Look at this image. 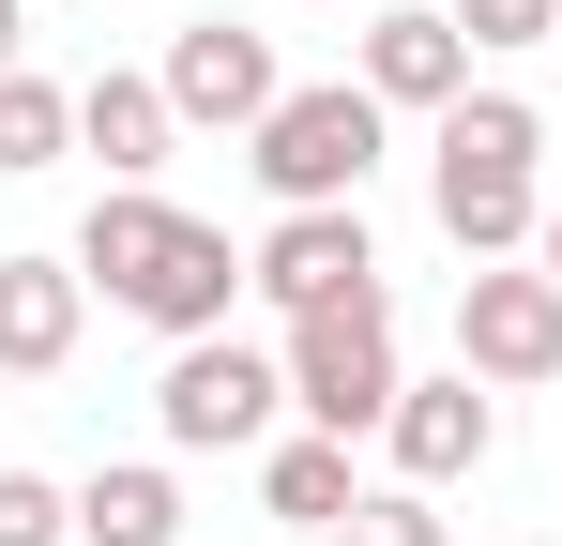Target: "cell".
Returning a JSON list of instances; mask_svg holds the SVG:
<instances>
[{
  "label": "cell",
  "instance_id": "cell-1",
  "mask_svg": "<svg viewBox=\"0 0 562 546\" xmlns=\"http://www.w3.org/2000/svg\"><path fill=\"white\" fill-rule=\"evenodd\" d=\"M426 213H441L457 259H517L548 228V122L517 91H457L441 137H426Z\"/></svg>",
  "mask_w": 562,
  "mask_h": 546
},
{
  "label": "cell",
  "instance_id": "cell-2",
  "mask_svg": "<svg viewBox=\"0 0 562 546\" xmlns=\"http://www.w3.org/2000/svg\"><path fill=\"white\" fill-rule=\"evenodd\" d=\"M380 106L366 77H319V91H289L274 122L244 137V168H259V197L274 213H366V182H380Z\"/></svg>",
  "mask_w": 562,
  "mask_h": 546
},
{
  "label": "cell",
  "instance_id": "cell-3",
  "mask_svg": "<svg viewBox=\"0 0 562 546\" xmlns=\"http://www.w3.org/2000/svg\"><path fill=\"white\" fill-rule=\"evenodd\" d=\"M289 410L319 425V441H380L395 425V395H411V364H395V304H319V319H289Z\"/></svg>",
  "mask_w": 562,
  "mask_h": 546
},
{
  "label": "cell",
  "instance_id": "cell-4",
  "mask_svg": "<svg viewBox=\"0 0 562 546\" xmlns=\"http://www.w3.org/2000/svg\"><path fill=\"white\" fill-rule=\"evenodd\" d=\"M289 410V364L244 350V334H183L168 350V379H153V425H168V455H259Z\"/></svg>",
  "mask_w": 562,
  "mask_h": 546
},
{
  "label": "cell",
  "instance_id": "cell-5",
  "mask_svg": "<svg viewBox=\"0 0 562 546\" xmlns=\"http://www.w3.org/2000/svg\"><path fill=\"white\" fill-rule=\"evenodd\" d=\"M457 364H471V379H502V395L562 379V273L471 259V273H457Z\"/></svg>",
  "mask_w": 562,
  "mask_h": 546
},
{
  "label": "cell",
  "instance_id": "cell-6",
  "mask_svg": "<svg viewBox=\"0 0 562 546\" xmlns=\"http://www.w3.org/2000/svg\"><path fill=\"white\" fill-rule=\"evenodd\" d=\"M168 106H183V137H259V122L289 106L274 31H244V15H183V31H168Z\"/></svg>",
  "mask_w": 562,
  "mask_h": 546
},
{
  "label": "cell",
  "instance_id": "cell-7",
  "mask_svg": "<svg viewBox=\"0 0 562 546\" xmlns=\"http://www.w3.org/2000/svg\"><path fill=\"white\" fill-rule=\"evenodd\" d=\"M244 288H274V319L366 304V288H380V243H366V213H274V228L244 243Z\"/></svg>",
  "mask_w": 562,
  "mask_h": 546
},
{
  "label": "cell",
  "instance_id": "cell-8",
  "mask_svg": "<svg viewBox=\"0 0 562 546\" xmlns=\"http://www.w3.org/2000/svg\"><path fill=\"white\" fill-rule=\"evenodd\" d=\"M380 455H395V486H426V501H441V486H457V470H486V455H502V410H486V379H411V395H395V425H380Z\"/></svg>",
  "mask_w": 562,
  "mask_h": 546
},
{
  "label": "cell",
  "instance_id": "cell-9",
  "mask_svg": "<svg viewBox=\"0 0 562 546\" xmlns=\"http://www.w3.org/2000/svg\"><path fill=\"white\" fill-rule=\"evenodd\" d=\"M168 259H183V213H168L153 182H106V197H92V228H77V273H92L122 319H137V304L168 288Z\"/></svg>",
  "mask_w": 562,
  "mask_h": 546
},
{
  "label": "cell",
  "instance_id": "cell-10",
  "mask_svg": "<svg viewBox=\"0 0 562 546\" xmlns=\"http://www.w3.org/2000/svg\"><path fill=\"white\" fill-rule=\"evenodd\" d=\"M92 319V273L77 259H0V379H61Z\"/></svg>",
  "mask_w": 562,
  "mask_h": 546
},
{
  "label": "cell",
  "instance_id": "cell-11",
  "mask_svg": "<svg viewBox=\"0 0 562 546\" xmlns=\"http://www.w3.org/2000/svg\"><path fill=\"white\" fill-rule=\"evenodd\" d=\"M366 91L441 122V106L471 91V31H457V15H366Z\"/></svg>",
  "mask_w": 562,
  "mask_h": 546
},
{
  "label": "cell",
  "instance_id": "cell-12",
  "mask_svg": "<svg viewBox=\"0 0 562 546\" xmlns=\"http://www.w3.org/2000/svg\"><path fill=\"white\" fill-rule=\"evenodd\" d=\"M168 137H183L168 77H92V91H77V152H106V182H153Z\"/></svg>",
  "mask_w": 562,
  "mask_h": 546
},
{
  "label": "cell",
  "instance_id": "cell-13",
  "mask_svg": "<svg viewBox=\"0 0 562 546\" xmlns=\"http://www.w3.org/2000/svg\"><path fill=\"white\" fill-rule=\"evenodd\" d=\"M77 546H183V486L153 470V455H122L77 486Z\"/></svg>",
  "mask_w": 562,
  "mask_h": 546
},
{
  "label": "cell",
  "instance_id": "cell-14",
  "mask_svg": "<svg viewBox=\"0 0 562 546\" xmlns=\"http://www.w3.org/2000/svg\"><path fill=\"white\" fill-rule=\"evenodd\" d=\"M259 501H274L289 532H335V516L366 501V486H350V441H319V425H304V441H259Z\"/></svg>",
  "mask_w": 562,
  "mask_h": 546
},
{
  "label": "cell",
  "instance_id": "cell-15",
  "mask_svg": "<svg viewBox=\"0 0 562 546\" xmlns=\"http://www.w3.org/2000/svg\"><path fill=\"white\" fill-rule=\"evenodd\" d=\"M77 152V91H46L31 61L0 77V168H61Z\"/></svg>",
  "mask_w": 562,
  "mask_h": 546
},
{
  "label": "cell",
  "instance_id": "cell-16",
  "mask_svg": "<svg viewBox=\"0 0 562 546\" xmlns=\"http://www.w3.org/2000/svg\"><path fill=\"white\" fill-rule=\"evenodd\" d=\"M335 546H457V532H441V501H426V486H366V501L335 516Z\"/></svg>",
  "mask_w": 562,
  "mask_h": 546
},
{
  "label": "cell",
  "instance_id": "cell-17",
  "mask_svg": "<svg viewBox=\"0 0 562 546\" xmlns=\"http://www.w3.org/2000/svg\"><path fill=\"white\" fill-rule=\"evenodd\" d=\"M0 546H77V486H46V470H0Z\"/></svg>",
  "mask_w": 562,
  "mask_h": 546
},
{
  "label": "cell",
  "instance_id": "cell-18",
  "mask_svg": "<svg viewBox=\"0 0 562 546\" xmlns=\"http://www.w3.org/2000/svg\"><path fill=\"white\" fill-rule=\"evenodd\" d=\"M441 15L471 31V61L486 46H562V0H441Z\"/></svg>",
  "mask_w": 562,
  "mask_h": 546
},
{
  "label": "cell",
  "instance_id": "cell-19",
  "mask_svg": "<svg viewBox=\"0 0 562 546\" xmlns=\"http://www.w3.org/2000/svg\"><path fill=\"white\" fill-rule=\"evenodd\" d=\"M15 46H31V0H0V77H15Z\"/></svg>",
  "mask_w": 562,
  "mask_h": 546
},
{
  "label": "cell",
  "instance_id": "cell-20",
  "mask_svg": "<svg viewBox=\"0 0 562 546\" xmlns=\"http://www.w3.org/2000/svg\"><path fill=\"white\" fill-rule=\"evenodd\" d=\"M532 273H562V197H548V228H532Z\"/></svg>",
  "mask_w": 562,
  "mask_h": 546
}]
</instances>
